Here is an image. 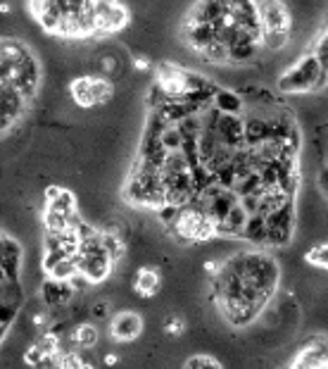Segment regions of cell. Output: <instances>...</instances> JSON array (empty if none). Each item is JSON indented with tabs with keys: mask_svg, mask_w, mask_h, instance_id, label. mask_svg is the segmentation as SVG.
I'll use <instances>...</instances> for the list:
<instances>
[{
	"mask_svg": "<svg viewBox=\"0 0 328 369\" xmlns=\"http://www.w3.org/2000/svg\"><path fill=\"white\" fill-rule=\"evenodd\" d=\"M29 8L52 36L72 41L96 36V0H31Z\"/></svg>",
	"mask_w": 328,
	"mask_h": 369,
	"instance_id": "6da1fadb",
	"label": "cell"
},
{
	"mask_svg": "<svg viewBox=\"0 0 328 369\" xmlns=\"http://www.w3.org/2000/svg\"><path fill=\"white\" fill-rule=\"evenodd\" d=\"M41 62L31 48L17 38H3V86L33 98L41 89Z\"/></svg>",
	"mask_w": 328,
	"mask_h": 369,
	"instance_id": "7a4b0ae2",
	"label": "cell"
},
{
	"mask_svg": "<svg viewBox=\"0 0 328 369\" xmlns=\"http://www.w3.org/2000/svg\"><path fill=\"white\" fill-rule=\"evenodd\" d=\"M169 226L181 243H207L214 236H219V221L200 203L179 207Z\"/></svg>",
	"mask_w": 328,
	"mask_h": 369,
	"instance_id": "3957f363",
	"label": "cell"
},
{
	"mask_svg": "<svg viewBox=\"0 0 328 369\" xmlns=\"http://www.w3.org/2000/svg\"><path fill=\"white\" fill-rule=\"evenodd\" d=\"M326 82H328V72L324 70L317 53L310 50L290 70L281 74L278 89L283 93H310V91H319Z\"/></svg>",
	"mask_w": 328,
	"mask_h": 369,
	"instance_id": "277c9868",
	"label": "cell"
},
{
	"mask_svg": "<svg viewBox=\"0 0 328 369\" xmlns=\"http://www.w3.org/2000/svg\"><path fill=\"white\" fill-rule=\"evenodd\" d=\"M257 10L264 29V48L273 53L283 50L288 41H290L293 26V17L285 0H257Z\"/></svg>",
	"mask_w": 328,
	"mask_h": 369,
	"instance_id": "5b68a950",
	"label": "cell"
},
{
	"mask_svg": "<svg viewBox=\"0 0 328 369\" xmlns=\"http://www.w3.org/2000/svg\"><path fill=\"white\" fill-rule=\"evenodd\" d=\"M69 96L77 107L81 110H93L105 103H110L115 96V84L100 74H84L69 82Z\"/></svg>",
	"mask_w": 328,
	"mask_h": 369,
	"instance_id": "8992f818",
	"label": "cell"
},
{
	"mask_svg": "<svg viewBox=\"0 0 328 369\" xmlns=\"http://www.w3.org/2000/svg\"><path fill=\"white\" fill-rule=\"evenodd\" d=\"M129 10L119 0H96V36H110L129 26Z\"/></svg>",
	"mask_w": 328,
	"mask_h": 369,
	"instance_id": "52a82bcc",
	"label": "cell"
},
{
	"mask_svg": "<svg viewBox=\"0 0 328 369\" xmlns=\"http://www.w3.org/2000/svg\"><path fill=\"white\" fill-rule=\"evenodd\" d=\"M140 331H143V317L138 312L124 310L110 319V338L117 341V343L136 341L140 336Z\"/></svg>",
	"mask_w": 328,
	"mask_h": 369,
	"instance_id": "ba28073f",
	"label": "cell"
},
{
	"mask_svg": "<svg viewBox=\"0 0 328 369\" xmlns=\"http://www.w3.org/2000/svg\"><path fill=\"white\" fill-rule=\"evenodd\" d=\"M22 260H24L22 243L5 233L3 236V281L22 279Z\"/></svg>",
	"mask_w": 328,
	"mask_h": 369,
	"instance_id": "9c48e42d",
	"label": "cell"
},
{
	"mask_svg": "<svg viewBox=\"0 0 328 369\" xmlns=\"http://www.w3.org/2000/svg\"><path fill=\"white\" fill-rule=\"evenodd\" d=\"M26 105H29V98L22 96L15 89H5L3 86V131L10 133L15 129V124L22 119Z\"/></svg>",
	"mask_w": 328,
	"mask_h": 369,
	"instance_id": "30bf717a",
	"label": "cell"
},
{
	"mask_svg": "<svg viewBox=\"0 0 328 369\" xmlns=\"http://www.w3.org/2000/svg\"><path fill=\"white\" fill-rule=\"evenodd\" d=\"M162 288V274L155 267H138L136 274H133V291H136L138 298L143 300H150L155 298Z\"/></svg>",
	"mask_w": 328,
	"mask_h": 369,
	"instance_id": "8fae6325",
	"label": "cell"
},
{
	"mask_svg": "<svg viewBox=\"0 0 328 369\" xmlns=\"http://www.w3.org/2000/svg\"><path fill=\"white\" fill-rule=\"evenodd\" d=\"M77 288L72 281H57V279H48L41 286V295L45 300V305L50 307H60V305H69V300H74Z\"/></svg>",
	"mask_w": 328,
	"mask_h": 369,
	"instance_id": "7c38bea8",
	"label": "cell"
},
{
	"mask_svg": "<svg viewBox=\"0 0 328 369\" xmlns=\"http://www.w3.org/2000/svg\"><path fill=\"white\" fill-rule=\"evenodd\" d=\"M45 207L62 214H69V217L79 212L74 191L64 189V186H48V189H45Z\"/></svg>",
	"mask_w": 328,
	"mask_h": 369,
	"instance_id": "4fadbf2b",
	"label": "cell"
},
{
	"mask_svg": "<svg viewBox=\"0 0 328 369\" xmlns=\"http://www.w3.org/2000/svg\"><path fill=\"white\" fill-rule=\"evenodd\" d=\"M72 338H74V343L81 348V351H93V348L98 346V341H100V331H98L96 324H91V321H84V324H79L74 329Z\"/></svg>",
	"mask_w": 328,
	"mask_h": 369,
	"instance_id": "5bb4252c",
	"label": "cell"
},
{
	"mask_svg": "<svg viewBox=\"0 0 328 369\" xmlns=\"http://www.w3.org/2000/svg\"><path fill=\"white\" fill-rule=\"evenodd\" d=\"M305 263L317 267V270L328 272V241H321V243H314L312 248H307Z\"/></svg>",
	"mask_w": 328,
	"mask_h": 369,
	"instance_id": "9a60e30c",
	"label": "cell"
},
{
	"mask_svg": "<svg viewBox=\"0 0 328 369\" xmlns=\"http://www.w3.org/2000/svg\"><path fill=\"white\" fill-rule=\"evenodd\" d=\"M183 369H224V367L214 355L200 353V355H191V358L183 362Z\"/></svg>",
	"mask_w": 328,
	"mask_h": 369,
	"instance_id": "2e32d148",
	"label": "cell"
},
{
	"mask_svg": "<svg viewBox=\"0 0 328 369\" xmlns=\"http://www.w3.org/2000/svg\"><path fill=\"white\" fill-rule=\"evenodd\" d=\"M162 329H164V334L169 338H181L186 334V329H188V324H186V319L181 317V314H169V317L164 319V324H162Z\"/></svg>",
	"mask_w": 328,
	"mask_h": 369,
	"instance_id": "e0dca14e",
	"label": "cell"
},
{
	"mask_svg": "<svg viewBox=\"0 0 328 369\" xmlns=\"http://www.w3.org/2000/svg\"><path fill=\"white\" fill-rule=\"evenodd\" d=\"M133 70H136V72H150L152 62L148 57H133Z\"/></svg>",
	"mask_w": 328,
	"mask_h": 369,
	"instance_id": "ac0fdd59",
	"label": "cell"
},
{
	"mask_svg": "<svg viewBox=\"0 0 328 369\" xmlns=\"http://www.w3.org/2000/svg\"><path fill=\"white\" fill-rule=\"evenodd\" d=\"M100 67H103V72H115L117 70V60L115 57H103L100 60Z\"/></svg>",
	"mask_w": 328,
	"mask_h": 369,
	"instance_id": "d6986e66",
	"label": "cell"
},
{
	"mask_svg": "<svg viewBox=\"0 0 328 369\" xmlns=\"http://www.w3.org/2000/svg\"><path fill=\"white\" fill-rule=\"evenodd\" d=\"M93 314H96L98 319L105 317V314H107V303H105V300H100L98 305H93Z\"/></svg>",
	"mask_w": 328,
	"mask_h": 369,
	"instance_id": "ffe728a7",
	"label": "cell"
},
{
	"mask_svg": "<svg viewBox=\"0 0 328 369\" xmlns=\"http://www.w3.org/2000/svg\"><path fill=\"white\" fill-rule=\"evenodd\" d=\"M45 324H48V317H45V312L33 314V326H45Z\"/></svg>",
	"mask_w": 328,
	"mask_h": 369,
	"instance_id": "44dd1931",
	"label": "cell"
},
{
	"mask_svg": "<svg viewBox=\"0 0 328 369\" xmlns=\"http://www.w3.org/2000/svg\"><path fill=\"white\" fill-rule=\"evenodd\" d=\"M105 365H107V367H115V365H119V355H115V353H107V355H105Z\"/></svg>",
	"mask_w": 328,
	"mask_h": 369,
	"instance_id": "7402d4cb",
	"label": "cell"
},
{
	"mask_svg": "<svg viewBox=\"0 0 328 369\" xmlns=\"http://www.w3.org/2000/svg\"><path fill=\"white\" fill-rule=\"evenodd\" d=\"M324 33H326V36H328V29H326V31H324Z\"/></svg>",
	"mask_w": 328,
	"mask_h": 369,
	"instance_id": "603a6c76",
	"label": "cell"
}]
</instances>
